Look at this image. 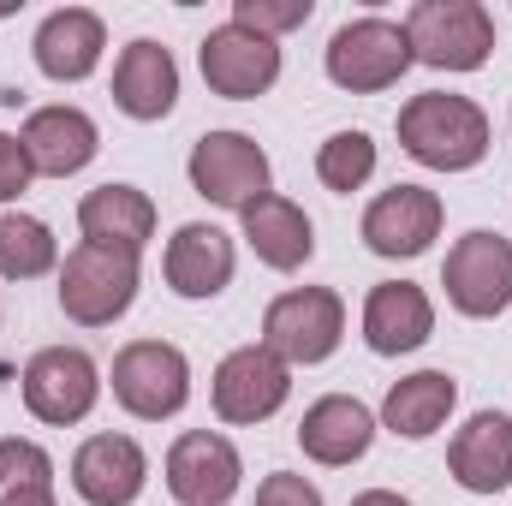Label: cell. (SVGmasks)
<instances>
[{
  "label": "cell",
  "instance_id": "6da1fadb",
  "mask_svg": "<svg viewBox=\"0 0 512 506\" xmlns=\"http://www.w3.org/2000/svg\"><path fill=\"white\" fill-rule=\"evenodd\" d=\"M399 149L435 173H471L489 155V114L471 96L423 90L399 108Z\"/></svg>",
  "mask_w": 512,
  "mask_h": 506
},
{
  "label": "cell",
  "instance_id": "7a4b0ae2",
  "mask_svg": "<svg viewBox=\"0 0 512 506\" xmlns=\"http://www.w3.org/2000/svg\"><path fill=\"white\" fill-rule=\"evenodd\" d=\"M411 60L435 72H477L495 54V18L477 0H417L405 12Z\"/></svg>",
  "mask_w": 512,
  "mask_h": 506
},
{
  "label": "cell",
  "instance_id": "3957f363",
  "mask_svg": "<svg viewBox=\"0 0 512 506\" xmlns=\"http://www.w3.org/2000/svg\"><path fill=\"white\" fill-rule=\"evenodd\" d=\"M346 340V304L328 286H292L262 310V346L292 364H328Z\"/></svg>",
  "mask_w": 512,
  "mask_h": 506
},
{
  "label": "cell",
  "instance_id": "277c9868",
  "mask_svg": "<svg viewBox=\"0 0 512 506\" xmlns=\"http://www.w3.org/2000/svg\"><path fill=\"white\" fill-rule=\"evenodd\" d=\"M137 256L108 251V245H72L60 262V310L78 328H108L120 322L137 298Z\"/></svg>",
  "mask_w": 512,
  "mask_h": 506
},
{
  "label": "cell",
  "instance_id": "5b68a950",
  "mask_svg": "<svg viewBox=\"0 0 512 506\" xmlns=\"http://www.w3.org/2000/svg\"><path fill=\"white\" fill-rule=\"evenodd\" d=\"M411 72V36L393 18H352L328 36V78L352 96L393 90Z\"/></svg>",
  "mask_w": 512,
  "mask_h": 506
},
{
  "label": "cell",
  "instance_id": "8992f818",
  "mask_svg": "<svg viewBox=\"0 0 512 506\" xmlns=\"http://www.w3.org/2000/svg\"><path fill=\"white\" fill-rule=\"evenodd\" d=\"M24 411L36 417V423H54V429H66V423H84L90 411H96V399H102V370H96V358L84 352V346H42L30 364H24Z\"/></svg>",
  "mask_w": 512,
  "mask_h": 506
},
{
  "label": "cell",
  "instance_id": "52a82bcc",
  "mask_svg": "<svg viewBox=\"0 0 512 506\" xmlns=\"http://www.w3.org/2000/svg\"><path fill=\"white\" fill-rule=\"evenodd\" d=\"M114 399L126 405L131 417L143 423H161V417H179L185 399H191V364L179 346L167 340H131L114 358Z\"/></svg>",
  "mask_w": 512,
  "mask_h": 506
},
{
  "label": "cell",
  "instance_id": "ba28073f",
  "mask_svg": "<svg viewBox=\"0 0 512 506\" xmlns=\"http://www.w3.org/2000/svg\"><path fill=\"white\" fill-rule=\"evenodd\" d=\"M191 191L209 197L215 209H251L256 197H268V155L256 149L245 131H203L191 143Z\"/></svg>",
  "mask_w": 512,
  "mask_h": 506
},
{
  "label": "cell",
  "instance_id": "9c48e42d",
  "mask_svg": "<svg viewBox=\"0 0 512 506\" xmlns=\"http://www.w3.org/2000/svg\"><path fill=\"white\" fill-rule=\"evenodd\" d=\"M441 286H447V304L471 322H489L512 304V239L501 233H465L453 251H447V268H441Z\"/></svg>",
  "mask_w": 512,
  "mask_h": 506
},
{
  "label": "cell",
  "instance_id": "30bf717a",
  "mask_svg": "<svg viewBox=\"0 0 512 506\" xmlns=\"http://www.w3.org/2000/svg\"><path fill=\"white\" fill-rule=\"evenodd\" d=\"M197 60H203V84H209L215 96H227V102H256V96H268L274 78H280V42L256 36L245 24L209 30L203 48H197Z\"/></svg>",
  "mask_w": 512,
  "mask_h": 506
},
{
  "label": "cell",
  "instance_id": "8fae6325",
  "mask_svg": "<svg viewBox=\"0 0 512 506\" xmlns=\"http://www.w3.org/2000/svg\"><path fill=\"white\" fill-rule=\"evenodd\" d=\"M286 393H292V370H286L268 346H239V352H227L221 370H215V387H209L221 423H268V417L286 405Z\"/></svg>",
  "mask_w": 512,
  "mask_h": 506
},
{
  "label": "cell",
  "instance_id": "7c38bea8",
  "mask_svg": "<svg viewBox=\"0 0 512 506\" xmlns=\"http://www.w3.org/2000/svg\"><path fill=\"white\" fill-rule=\"evenodd\" d=\"M239 447L215 429H185L167 453V495L179 506H227L239 495Z\"/></svg>",
  "mask_w": 512,
  "mask_h": 506
},
{
  "label": "cell",
  "instance_id": "4fadbf2b",
  "mask_svg": "<svg viewBox=\"0 0 512 506\" xmlns=\"http://www.w3.org/2000/svg\"><path fill=\"white\" fill-rule=\"evenodd\" d=\"M441 197L429 185H393L364 209V245L376 256H423L441 239Z\"/></svg>",
  "mask_w": 512,
  "mask_h": 506
},
{
  "label": "cell",
  "instance_id": "5bb4252c",
  "mask_svg": "<svg viewBox=\"0 0 512 506\" xmlns=\"http://www.w3.org/2000/svg\"><path fill=\"white\" fill-rule=\"evenodd\" d=\"M18 143H24V155H30V173H42V179H72V173H84L90 161H96V149H102V131L96 120L84 114V108H36L24 131H18Z\"/></svg>",
  "mask_w": 512,
  "mask_h": 506
},
{
  "label": "cell",
  "instance_id": "9a60e30c",
  "mask_svg": "<svg viewBox=\"0 0 512 506\" xmlns=\"http://www.w3.org/2000/svg\"><path fill=\"white\" fill-rule=\"evenodd\" d=\"M370 441H376V411H370L364 399H352V393L316 399V405L304 411V423H298L304 459H316V465H328V471L358 465V459L370 453Z\"/></svg>",
  "mask_w": 512,
  "mask_h": 506
},
{
  "label": "cell",
  "instance_id": "2e32d148",
  "mask_svg": "<svg viewBox=\"0 0 512 506\" xmlns=\"http://www.w3.org/2000/svg\"><path fill=\"white\" fill-rule=\"evenodd\" d=\"M149 483V459L131 435H90L72 453V489L90 506H131Z\"/></svg>",
  "mask_w": 512,
  "mask_h": 506
},
{
  "label": "cell",
  "instance_id": "e0dca14e",
  "mask_svg": "<svg viewBox=\"0 0 512 506\" xmlns=\"http://www.w3.org/2000/svg\"><path fill=\"white\" fill-rule=\"evenodd\" d=\"M233 262H239L233 256V239L221 227H209V221H185L167 239V256H161L167 286L179 298H221L233 286Z\"/></svg>",
  "mask_w": 512,
  "mask_h": 506
},
{
  "label": "cell",
  "instance_id": "ac0fdd59",
  "mask_svg": "<svg viewBox=\"0 0 512 506\" xmlns=\"http://www.w3.org/2000/svg\"><path fill=\"white\" fill-rule=\"evenodd\" d=\"M429 334H435V304H429L423 286H411V280L370 286V298H364V340H370L376 358L417 352Z\"/></svg>",
  "mask_w": 512,
  "mask_h": 506
},
{
  "label": "cell",
  "instance_id": "d6986e66",
  "mask_svg": "<svg viewBox=\"0 0 512 506\" xmlns=\"http://www.w3.org/2000/svg\"><path fill=\"white\" fill-rule=\"evenodd\" d=\"M447 471L465 495H501L512 483V417L501 411H477L453 447H447Z\"/></svg>",
  "mask_w": 512,
  "mask_h": 506
},
{
  "label": "cell",
  "instance_id": "ffe728a7",
  "mask_svg": "<svg viewBox=\"0 0 512 506\" xmlns=\"http://www.w3.org/2000/svg\"><path fill=\"white\" fill-rule=\"evenodd\" d=\"M30 48H36L42 78H54V84H84V78L102 66L108 30H102L96 12H84V6H60V12L42 18V30H36Z\"/></svg>",
  "mask_w": 512,
  "mask_h": 506
},
{
  "label": "cell",
  "instance_id": "44dd1931",
  "mask_svg": "<svg viewBox=\"0 0 512 506\" xmlns=\"http://www.w3.org/2000/svg\"><path fill=\"white\" fill-rule=\"evenodd\" d=\"M173 102H179V66H173V54L161 42L137 36L120 54V66H114V108L126 120H137V126H149V120H167Z\"/></svg>",
  "mask_w": 512,
  "mask_h": 506
},
{
  "label": "cell",
  "instance_id": "7402d4cb",
  "mask_svg": "<svg viewBox=\"0 0 512 506\" xmlns=\"http://www.w3.org/2000/svg\"><path fill=\"white\" fill-rule=\"evenodd\" d=\"M78 233H84V245H108V251L137 256L155 239V203L137 185H96L78 203Z\"/></svg>",
  "mask_w": 512,
  "mask_h": 506
},
{
  "label": "cell",
  "instance_id": "603a6c76",
  "mask_svg": "<svg viewBox=\"0 0 512 506\" xmlns=\"http://www.w3.org/2000/svg\"><path fill=\"white\" fill-rule=\"evenodd\" d=\"M239 221H245V245L256 251L262 268L292 274V268H304V262L316 256V227H310V215H304L292 197H274V191H268V197H256Z\"/></svg>",
  "mask_w": 512,
  "mask_h": 506
},
{
  "label": "cell",
  "instance_id": "cb8c5ba5",
  "mask_svg": "<svg viewBox=\"0 0 512 506\" xmlns=\"http://www.w3.org/2000/svg\"><path fill=\"white\" fill-rule=\"evenodd\" d=\"M453 405H459V381L447 376V370H417V376L387 387L382 423L393 435H405V441H423V435H435L453 417Z\"/></svg>",
  "mask_w": 512,
  "mask_h": 506
},
{
  "label": "cell",
  "instance_id": "d4e9b609",
  "mask_svg": "<svg viewBox=\"0 0 512 506\" xmlns=\"http://www.w3.org/2000/svg\"><path fill=\"white\" fill-rule=\"evenodd\" d=\"M60 262V245L48 233V221L6 209L0 215V280H42Z\"/></svg>",
  "mask_w": 512,
  "mask_h": 506
},
{
  "label": "cell",
  "instance_id": "484cf974",
  "mask_svg": "<svg viewBox=\"0 0 512 506\" xmlns=\"http://www.w3.org/2000/svg\"><path fill=\"white\" fill-rule=\"evenodd\" d=\"M370 173H376V143H370V131H334V137L316 149V179H322L328 191H340V197L364 191Z\"/></svg>",
  "mask_w": 512,
  "mask_h": 506
},
{
  "label": "cell",
  "instance_id": "4316f807",
  "mask_svg": "<svg viewBox=\"0 0 512 506\" xmlns=\"http://www.w3.org/2000/svg\"><path fill=\"white\" fill-rule=\"evenodd\" d=\"M12 495H54V459L18 435L0 441V501H12Z\"/></svg>",
  "mask_w": 512,
  "mask_h": 506
},
{
  "label": "cell",
  "instance_id": "83f0119b",
  "mask_svg": "<svg viewBox=\"0 0 512 506\" xmlns=\"http://www.w3.org/2000/svg\"><path fill=\"white\" fill-rule=\"evenodd\" d=\"M310 18V0H233V24H245L256 36H286Z\"/></svg>",
  "mask_w": 512,
  "mask_h": 506
},
{
  "label": "cell",
  "instance_id": "f1b7e54d",
  "mask_svg": "<svg viewBox=\"0 0 512 506\" xmlns=\"http://www.w3.org/2000/svg\"><path fill=\"white\" fill-rule=\"evenodd\" d=\"M256 506H322V489L298 471H274V477H262Z\"/></svg>",
  "mask_w": 512,
  "mask_h": 506
},
{
  "label": "cell",
  "instance_id": "f546056e",
  "mask_svg": "<svg viewBox=\"0 0 512 506\" xmlns=\"http://www.w3.org/2000/svg\"><path fill=\"white\" fill-rule=\"evenodd\" d=\"M30 155H24V143L12 137V131H0V203H12V197H24L30 191Z\"/></svg>",
  "mask_w": 512,
  "mask_h": 506
},
{
  "label": "cell",
  "instance_id": "4dcf8cb0",
  "mask_svg": "<svg viewBox=\"0 0 512 506\" xmlns=\"http://www.w3.org/2000/svg\"><path fill=\"white\" fill-rule=\"evenodd\" d=\"M352 506H411V501H405V495H393V489H364Z\"/></svg>",
  "mask_w": 512,
  "mask_h": 506
},
{
  "label": "cell",
  "instance_id": "1f68e13d",
  "mask_svg": "<svg viewBox=\"0 0 512 506\" xmlns=\"http://www.w3.org/2000/svg\"><path fill=\"white\" fill-rule=\"evenodd\" d=\"M0 506H54V495H12V501H0Z\"/></svg>",
  "mask_w": 512,
  "mask_h": 506
}]
</instances>
